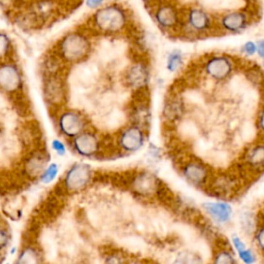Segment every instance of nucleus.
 Wrapping results in <instances>:
<instances>
[{
    "instance_id": "f257e3e1",
    "label": "nucleus",
    "mask_w": 264,
    "mask_h": 264,
    "mask_svg": "<svg viewBox=\"0 0 264 264\" xmlns=\"http://www.w3.org/2000/svg\"><path fill=\"white\" fill-rule=\"evenodd\" d=\"M93 22L97 29L106 33H119L128 26L129 16L120 4H109L96 12Z\"/></svg>"
},
{
    "instance_id": "f03ea898",
    "label": "nucleus",
    "mask_w": 264,
    "mask_h": 264,
    "mask_svg": "<svg viewBox=\"0 0 264 264\" xmlns=\"http://www.w3.org/2000/svg\"><path fill=\"white\" fill-rule=\"evenodd\" d=\"M182 13L178 6L170 2L162 1L154 6L153 16L157 25L163 30H173L182 23Z\"/></svg>"
},
{
    "instance_id": "7ed1b4c3",
    "label": "nucleus",
    "mask_w": 264,
    "mask_h": 264,
    "mask_svg": "<svg viewBox=\"0 0 264 264\" xmlns=\"http://www.w3.org/2000/svg\"><path fill=\"white\" fill-rule=\"evenodd\" d=\"M183 19L186 23V27L195 34L207 33L214 26V20L210 13L197 5L188 7V10L184 13Z\"/></svg>"
},
{
    "instance_id": "20e7f679",
    "label": "nucleus",
    "mask_w": 264,
    "mask_h": 264,
    "mask_svg": "<svg viewBox=\"0 0 264 264\" xmlns=\"http://www.w3.org/2000/svg\"><path fill=\"white\" fill-rule=\"evenodd\" d=\"M89 42L82 34L71 33L63 39L61 44V52L64 58L75 61L83 58L89 51Z\"/></svg>"
},
{
    "instance_id": "39448f33",
    "label": "nucleus",
    "mask_w": 264,
    "mask_h": 264,
    "mask_svg": "<svg viewBox=\"0 0 264 264\" xmlns=\"http://www.w3.org/2000/svg\"><path fill=\"white\" fill-rule=\"evenodd\" d=\"M250 24V15L246 11L236 10L224 13L219 18V26L229 33H238Z\"/></svg>"
},
{
    "instance_id": "423d86ee",
    "label": "nucleus",
    "mask_w": 264,
    "mask_h": 264,
    "mask_svg": "<svg viewBox=\"0 0 264 264\" xmlns=\"http://www.w3.org/2000/svg\"><path fill=\"white\" fill-rule=\"evenodd\" d=\"M91 180V170L85 164H77L71 167L66 174L65 186L69 191L83 190Z\"/></svg>"
},
{
    "instance_id": "0eeeda50",
    "label": "nucleus",
    "mask_w": 264,
    "mask_h": 264,
    "mask_svg": "<svg viewBox=\"0 0 264 264\" xmlns=\"http://www.w3.org/2000/svg\"><path fill=\"white\" fill-rule=\"evenodd\" d=\"M233 69V63L226 56H214L205 64L206 74L218 81L226 78Z\"/></svg>"
},
{
    "instance_id": "6e6552de",
    "label": "nucleus",
    "mask_w": 264,
    "mask_h": 264,
    "mask_svg": "<svg viewBox=\"0 0 264 264\" xmlns=\"http://www.w3.org/2000/svg\"><path fill=\"white\" fill-rule=\"evenodd\" d=\"M119 142L123 150L133 153L143 146L145 135L139 126H130L121 133Z\"/></svg>"
},
{
    "instance_id": "1a4fd4ad",
    "label": "nucleus",
    "mask_w": 264,
    "mask_h": 264,
    "mask_svg": "<svg viewBox=\"0 0 264 264\" xmlns=\"http://www.w3.org/2000/svg\"><path fill=\"white\" fill-rule=\"evenodd\" d=\"M61 131L68 137H76L83 130L85 126L83 118L74 111L63 114L59 121Z\"/></svg>"
},
{
    "instance_id": "9d476101",
    "label": "nucleus",
    "mask_w": 264,
    "mask_h": 264,
    "mask_svg": "<svg viewBox=\"0 0 264 264\" xmlns=\"http://www.w3.org/2000/svg\"><path fill=\"white\" fill-rule=\"evenodd\" d=\"M21 84V76L14 65H3L0 67V88L13 92L17 90Z\"/></svg>"
},
{
    "instance_id": "9b49d317",
    "label": "nucleus",
    "mask_w": 264,
    "mask_h": 264,
    "mask_svg": "<svg viewBox=\"0 0 264 264\" xmlns=\"http://www.w3.org/2000/svg\"><path fill=\"white\" fill-rule=\"evenodd\" d=\"M203 209L211 217L218 223H226L233 216V209L225 202H205Z\"/></svg>"
},
{
    "instance_id": "f8f14e48",
    "label": "nucleus",
    "mask_w": 264,
    "mask_h": 264,
    "mask_svg": "<svg viewBox=\"0 0 264 264\" xmlns=\"http://www.w3.org/2000/svg\"><path fill=\"white\" fill-rule=\"evenodd\" d=\"M75 148L79 155L91 156L98 150V140L92 133L78 134L75 140Z\"/></svg>"
},
{
    "instance_id": "ddd939ff",
    "label": "nucleus",
    "mask_w": 264,
    "mask_h": 264,
    "mask_svg": "<svg viewBox=\"0 0 264 264\" xmlns=\"http://www.w3.org/2000/svg\"><path fill=\"white\" fill-rule=\"evenodd\" d=\"M184 177L188 182L193 184L195 186L202 185L207 178V171L205 166L198 162H190L185 165L183 170Z\"/></svg>"
},
{
    "instance_id": "4468645a",
    "label": "nucleus",
    "mask_w": 264,
    "mask_h": 264,
    "mask_svg": "<svg viewBox=\"0 0 264 264\" xmlns=\"http://www.w3.org/2000/svg\"><path fill=\"white\" fill-rule=\"evenodd\" d=\"M133 189L141 195H150L157 191V181L149 173H140L133 182Z\"/></svg>"
},
{
    "instance_id": "2eb2a0df",
    "label": "nucleus",
    "mask_w": 264,
    "mask_h": 264,
    "mask_svg": "<svg viewBox=\"0 0 264 264\" xmlns=\"http://www.w3.org/2000/svg\"><path fill=\"white\" fill-rule=\"evenodd\" d=\"M149 79V75L146 67L141 65V64H138V65H134L130 68L129 73H128V82L129 84L137 88V89H140L143 88Z\"/></svg>"
},
{
    "instance_id": "dca6fc26",
    "label": "nucleus",
    "mask_w": 264,
    "mask_h": 264,
    "mask_svg": "<svg viewBox=\"0 0 264 264\" xmlns=\"http://www.w3.org/2000/svg\"><path fill=\"white\" fill-rule=\"evenodd\" d=\"M75 84L78 87H90L95 81L94 71L88 66H78L73 75Z\"/></svg>"
},
{
    "instance_id": "f3484780",
    "label": "nucleus",
    "mask_w": 264,
    "mask_h": 264,
    "mask_svg": "<svg viewBox=\"0 0 264 264\" xmlns=\"http://www.w3.org/2000/svg\"><path fill=\"white\" fill-rule=\"evenodd\" d=\"M248 163L253 167H260L264 165V146L258 145L253 148L249 155L247 156Z\"/></svg>"
},
{
    "instance_id": "a211bd4d",
    "label": "nucleus",
    "mask_w": 264,
    "mask_h": 264,
    "mask_svg": "<svg viewBox=\"0 0 264 264\" xmlns=\"http://www.w3.org/2000/svg\"><path fill=\"white\" fill-rule=\"evenodd\" d=\"M46 94L51 102H58L62 98V89L57 81H52L46 88Z\"/></svg>"
},
{
    "instance_id": "6ab92c4d",
    "label": "nucleus",
    "mask_w": 264,
    "mask_h": 264,
    "mask_svg": "<svg viewBox=\"0 0 264 264\" xmlns=\"http://www.w3.org/2000/svg\"><path fill=\"white\" fill-rule=\"evenodd\" d=\"M44 167H45V160L39 156H36L29 160L26 165V171L28 174L35 177V175H38L39 173L43 172Z\"/></svg>"
},
{
    "instance_id": "aec40b11",
    "label": "nucleus",
    "mask_w": 264,
    "mask_h": 264,
    "mask_svg": "<svg viewBox=\"0 0 264 264\" xmlns=\"http://www.w3.org/2000/svg\"><path fill=\"white\" fill-rule=\"evenodd\" d=\"M183 63V56L180 51H173L170 54L169 58H167V69L171 73L178 70Z\"/></svg>"
},
{
    "instance_id": "412c9836",
    "label": "nucleus",
    "mask_w": 264,
    "mask_h": 264,
    "mask_svg": "<svg viewBox=\"0 0 264 264\" xmlns=\"http://www.w3.org/2000/svg\"><path fill=\"white\" fill-rule=\"evenodd\" d=\"M38 261V256L34 250L27 249L24 251L21 256L19 262L20 263H36Z\"/></svg>"
},
{
    "instance_id": "4be33fe9",
    "label": "nucleus",
    "mask_w": 264,
    "mask_h": 264,
    "mask_svg": "<svg viewBox=\"0 0 264 264\" xmlns=\"http://www.w3.org/2000/svg\"><path fill=\"white\" fill-rule=\"evenodd\" d=\"M216 263H222V264H229V263H234L235 259L233 258V254L228 251H221L219 252L215 257Z\"/></svg>"
},
{
    "instance_id": "5701e85b",
    "label": "nucleus",
    "mask_w": 264,
    "mask_h": 264,
    "mask_svg": "<svg viewBox=\"0 0 264 264\" xmlns=\"http://www.w3.org/2000/svg\"><path fill=\"white\" fill-rule=\"evenodd\" d=\"M57 172H58V167H57V165H56V164H52V165L49 167V169H47V170L44 172L42 179H43V181H44L45 183H50V182L56 177V174H57Z\"/></svg>"
},
{
    "instance_id": "b1692460",
    "label": "nucleus",
    "mask_w": 264,
    "mask_h": 264,
    "mask_svg": "<svg viewBox=\"0 0 264 264\" xmlns=\"http://www.w3.org/2000/svg\"><path fill=\"white\" fill-rule=\"evenodd\" d=\"M9 47H10L9 38L4 34H0V58L9 51Z\"/></svg>"
},
{
    "instance_id": "393cba45",
    "label": "nucleus",
    "mask_w": 264,
    "mask_h": 264,
    "mask_svg": "<svg viewBox=\"0 0 264 264\" xmlns=\"http://www.w3.org/2000/svg\"><path fill=\"white\" fill-rule=\"evenodd\" d=\"M239 257H241V259L245 262V263H248V264H250V263H253L255 262L256 260V257L254 256V254L252 253L251 250H248V249H245L244 251L242 252H239Z\"/></svg>"
},
{
    "instance_id": "a878e982",
    "label": "nucleus",
    "mask_w": 264,
    "mask_h": 264,
    "mask_svg": "<svg viewBox=\"0 0 264 264\" xmlns=\"http://www.w3.org/2000/svg\"><path fill=\"white\" fill-rule=\"evenodd\" d=\"M243 51L248 56H253L257 53V45L253 42H247L243 47Z\"/></svg>"
},
{
    "instance_id": "bb28decb",
    "label": "nucleus",
    "mask_w": 264,
    "mask_h": 264,
    "mask_svg": "<svg viewBox=\"0 0 264 264\" xmlns=\"http://www.w3.org/2000/svg\"><path fill=\"white\" fill-rule=\"evenodd\" d=\"M233 245H234V248H235V250L239 253V252H242L244 251L245 249H247L246 248V245L245 243L242 241L241 238L237 237V236H233Z\"/></svg>"
},
{
    "instance_id": "cd10ccee",
    "label": "nucleus",
    "mask_w": 264,
    "mask_h": 264,
    "mask_svg": "<svg viewBox=\"0 0 264 264\" xmlns=\"http://www.w3.org/2000/svg\"><path fill=\"white\" fill-rule=\"evenodd\" d=\"M256 241L261 250L264 251V226L258 231L257 236H256Z\"/></svg>"
},
{
    "instance_id": "c85d7f7f",
    "label": "nucleus",
    "mask_w": 264,
    "mask_h": 264,
    "mask_svg": "<svg viewBox=\"0 0 264 264\" xmlns=\"http://www.w3.org/2000/svg\"><path fill=\"white\" fill-rule=\"evenodd\" d=\"M53 148L54 150L57 152V153L59 154H63L64 152H65V149H64V146L62 145V143L59 141V140H55L53 142Z\"/></svg>"
},
{
    "instance_id": "c756f323",
    "label": "nucleus",
    "mask_w": 264,
    "mask_h": 264,
    "mask_svg": "<svg viewBox=\"0 0 264 264\" xmlns=\"http://www.w3.org/2000/svg\"><path fill=\"white\" fill-rule=\"evenodd\" d=\"M7 241H9V239H7L6 233H4V231L0 230V249L5 247V245L7 244Z\"/></svg>"
},
{
    "instance_id": "7c9ffc66",
    "label": "nucleus",
    "mask_w": 264,
    "mask_h": 264,
    "mask_svg": "<svg viewBox=\"0 0 264 264\" xmlns=\"http://www.w3.org/2000/svg\"><path fill=\"white\" fill-rule=\"evenodd\" d=\"M257 53L262 59H264V39L260 41L257 45Z\"/></svg>"
},
{
    "instance_id": "2f4dec72",
    "label": "nucleus",
    "mask_w": 264,
    "mask_h": 264,
    "mask_svg": "<svg viewBox=\"0 0 264 264\" xmlns=\"http://www.w3.org/2000/svg\"><path fill=\"white\" fill-rule=\"evenodd\" d=\"M105 0H87V4L90 7H98Z\"/></svg>"
},
{
    "instance_id": "473e14b6",
    "label": "nucleus",
    "mask_w": 264,
    "mask_h": 264,
    "mask_svg": "<svg viewBox=\"0 0 264 264\" xmlns=\"http://www.w3.org/2000/svg\"><path fill=\"white\" fill-rule=\"evenodd\" d=\"M259 125H260V128L264 131V109L262 110V113L260 115V119H259Z\"/></svg>"
},
{
    "instance_id": "72a5a7b5",
    "label": "nucleus",
    "mask_w": 264,
    "mask_h": 264,
    "mask_svg": "<svg viewBox=\"0 0 264 264\" xmlns=\"http://www.w3.org/2000/svg\"><path fill=\"white\" fill-rule=\"evenodd\" d=\"M4 106H5V101H4L2 96L0 95V109H2Z\"/></svg>"
},
{
    "instance_id": "f704fd0d",
    "label": "nucleus",
    "mask_w": 264,
    "mask_h": 264,
    "mask_svg": "<svg viewBox=\"0 0 264 264\" xmlns=\"http://www.w3.org/2000/svg\"><path fill=\"white\" fill-rule=\"evenodd\" d=\"M0 157H1V152H0Z\"/></svg>"
}]
</instances>
